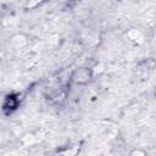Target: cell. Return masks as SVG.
<instances>
[{
  "instance_id": "6da1fadb",
  "label": "cell",
  "mask_w": 156,
  "mask_h": 156,
  "mask_svg": "<svg viewBox=\"0 0 156 156\" xmlns=\"http://www.w3.org/2000/svg\"><path fill=\"white\" fill-rule=\"evenodd\" d=\"M94 77V71L93 68L90 67H78L76 69H73V72L71 73V82L73 84H77V85H85L88 84Z\"/></svg>"
},
{
  "instance_id": "7a4b0ae2",
  "label": "cell",
  "mask_w": 156,
  "mask_h": 156,
  "mask_svg": "<svg viewBox=\"0 0 156 156\" xmlns=\"http://www.w3.org/2000/svg\"><path fill=\"white\" fill-rule=\"evenodd\" d=\"M20 105V99L16 94H7L2 100V111L5 113H11Z\"/></svg>"
},
{
  "instance_id": "3957f363",
  "label": "cell",
  "mask_w": 156,
  "mask_h": 156,
  "mask_svg": "<svg viewBox=\"0 0 156 156\" xmlns=\"http://www.w3.org/2000/svg\"><path fill=\"white\" fill-rule=\"evenodd\" d=\"M79 151H80V144L76 143V144H72L69 146L58 149L52 156H78Z\"/></svg>"
},
{
  "instance_id": "277c9868",
  "label": "cell",
  "mask_w": 156,
  "mask_h": 156,
  "mask_svg": "<svg viewBox=\"0 0 156 156\" xmlns=\"http://www.w3.org/2000/svg\"><path fill=\"white\" fill-rule=\"evenodd\" d=\"M126 35H127L128 40H130L132 43H134V44H136V45H140V44H143V43L145 41V39H144V33H143L141 29H139V28H130V29L126 33Z\"/></svg>"
},
{
  "instance_id": "5b68a950",
  "label": "cell",
  "mask_w": 156,
  "mask_h": 156,
  "mask_svg": "<svg viewBox=\"0 0 156 156\" xmlns=\"http://www.w3.org/2000/svg\"><path fill=\"white\" fill-rule=\"evenodd\" d=\"M28 44V37L22 34V33H18V34H15L12 38H11V46L16 50H20V49H23L26 48Z\"/></svg>"
},
{
  "instance_id": "8992f818",
  "label": "cell",
  "mask_w": 156,
  "mask_h": 156,
  "mask_svg": "<svg viewBox=\"0 0 156 156\" xmlns=\"http://www.w3.org/2000/svg\"><path fill=\"white\" fill-rule=\"evenodd\" d=\"M38 141H39V139H38L37 134H34V133H26V134H23L22 138L20 139L21 145L24 146V147L33 146V145H35Z\"/></svg>"
},
{
  "instance_id": "52a82bcc",
  "label": "cell",
  "mask_w": 156,
  "mask_h": 156,
  "mask_svg": "<svg viewBox=\"0 0 156 156\" xmlns=\"http://www.w3.org/2000/svg\"><path fill=\"white\" fill-rule=\"evenodd\" d=\"M128 156H146V151H144L143 149H133Z\"/></svg>"
},
{
  "instance_id": "ba28073f",
  "label": "cell",
  "mask_w": 156,
  "mask_h": 156,
  "mask_svg": "<svg viewBox=\"0 0 156 156\" xmlns=\"http://www.w3.org/2000/svg\"><path fill=\"white\" fill-rule=\"evenodd\" d=\"M151 39H152V43H155V41H156V28H155V29H154V32H152V38H151Z\"/></svg>"
},
{
  "instance_id": "9c48e42d",
  "label": "cell",
  "mask_w": 156,
  "mask_h": 156,
  "mask_svg": "<svg viewBox=\"0 0 156 156\" xmlns=\"http://www.w3.org/2000/svg\"><path fill=\"white\" fill-rule=\"evenodd\" d=\"M152 44H154V46H155V49H156V41H155V43H152Z\"/></svg>"
}]
</instances>
